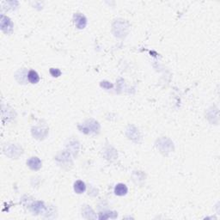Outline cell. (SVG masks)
<instances>
[{
  "label": "cell",
  "mask_w": 220,
  "mask_h": 220,
  "mask_svg": "<svg viewBox=\"0 0 220 220\" xmlns=\"http://www.w3.org/2000/svg\"><path fill=\"white\" fill-rule=\"evenodd\" d=\"M114 193L116 195L119 196H123L125 194H127V186L125 184H122V183H119L115 186L114 188Z\"/></svg>",
  "instance_id": "6da1fadb"
},
{
  "label": "cell",
  "mask_w": 220,
  "mask_h": 220,
  "mask_svg": "<svg viewBox=\"0 0 220 220\" xmlns=\"http://www.w3.org/2000/svg\"><path fill=\"white\" fill-rule=\"evenodd\" d=\"M75 24L77 25L78 29H84L86 25V18L82 15L75 16Z\"/></svg>",
  "instance_id": "7a4b0ae2"
},
{
  "label": "cell",
  "mask_w": 220,
  "mask_h": 220,
  "mask_svg": "<svg viewBox=\"0 0 220 220\" xmlns=\"http://www.w3.org/2000/svg\"><path fill=\"white\" fill-rule=\"evenodd\" d=\"M85 184L84 182H83L82 181H76V183L74 184V190L77 194H82L85 191Z\"/></svg>",
  "instance_id": "3957f363"
},
{
  "label": "cell",
  "mask_w": 220,
  "mask_h": 220,
  "mask_svg": "<svg viewBox=\"0 0 220 220\" xmlns=\"http://www.w3.org/2000/svg\"><path fill=\"white\" fill-rule=\"evenodd\" d=\"M28 78H29V81L30 82L31 84H36V83H38L40 80L39 75L35 71H29V75H28Z\"/></svg>",
  "instance_id": "277c9868"
},
{
  "label": "cell",
  "mask_w": 220,
  "mask_h": 220,
  "mask_svg": "<svg viewBox=\"0 0 220 220\" xmlns=\"http://www.w3.org/2000/svg\"><path fill=\"white\" fill-rule=\"evenodd\" d=\"M50 73L53 75V77H59L61 74L60 71L59 69H53V68L50 70Z\"/></svg>",
  "instance_id": "5b68a950"
}]
</instances>
